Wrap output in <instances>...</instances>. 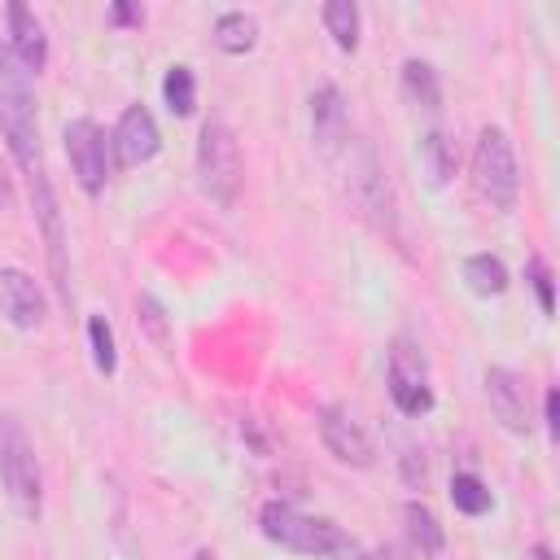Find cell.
Wrapping results in <instances>:
<instances>
[{
	"label": "cell",
	"instance_id": "cell-26",
	"mask_svg": "<svg viewBox=\"0 0 560 560\" xmlns=\"http://www.w3.org/2000/svg\"><path fill=\"white\" fill-rule=\"evenodd\" d=\"M529 280H534V289H538V306L551 315L556 311V293H551V271H547V262L542 258H529Z\"/></svg>",
	"mask_w": 560,
	"mask_h": 560
},
{
	"label": "cell",
	"instance_id": "cell-17",
	"mask_svg": "<svg viewBox=\"0 0 560 560\" xmlns=\"http://www.w3.org/2000/svg\"><path fill=\"white\" fill-rule=\"evenodd\" d=\"M214 44H219L223 52H232V57L249 52V48L258 44V18L245 13V9H228V13H219V18H214Z\"/></svg>",
	"mask_w": 560,
	"mask_h": 560
},
{
	"label": "cell",
	"instance_id": "cell-14",
	"mask_svg": "<svg viewBox=\"0 0 560 560\" xmlns=\"http://www.w3.org/2000/svg\"><path fill=\"white\" fill-rule=\"evenodd\" d=\"M0 311L13 328H39L44 319V289L22 267H0Z\"/></svg>",
	"mask_w": 560,
	"mask_h": 560
},
{
	"label": "cell",
	"instance_id": "cell-21",
	"mask_svg": "<svg viewBox=\"0 0 560 560\" xmlns=\"http://www.w3.org/2000/svg\"><path fill=\"white\" fill-rule=\"evenodd\" d=\"M324 26H328V35L341 52L359 48V9H354V0H328L324 4Z\"/></svg>",
	"mask_w": 560,
	"mask_h": 560
},
{
	"label": "cell",
	"instance_id": "cell-10",
	"mask_svg": "<svg viewBox=\"0 0 560 560\" xmlns=\"http://www.w3.org/2000/svg\"><path fill=\"white\" fill-rule=\"evenodd\" d=\"M315 424H319V438H324V446L337 464H350V468H372L376 464V446H372L368 429L346 407H319Z\"/></svg>",
	"mask_w": 560,
	"mask_h": 560
},
{
	"label": "cell",
	"instance_id": "cell-12",
	"mask_svg": "<svg viewBox=\"0 0 560 560\" xmlns=\"http://www.w3.org/2000/svg\"><path fill=\"white\" fill-rule=\"evenodd\" d=\"M486 398H490L494 420L508 433H529V424H534V416H529V389H525V381L512 368H490L486 372Z\"/></svg>",
	"mask_w": 560,
	"mask_h": 560
},
{
	"label": "cell",
	"instance_id": "cell-11",
	"mask_svg": "<svg viewBox=\"0 0 560 560\" xmlns=\"http://www.w3.org/2000/svg\"><path fill=\"white\" fill-rule=\"evenodd\" d=\"M311 140L324 158H332L350 144V114H346V101L332 83H319L311 92Z\"/></svg>",
	"mask_w": 560,
	"mask_h": 560
},
{
	"label": "cell",
	"instance_id": "cell-23",
	"mask_svg": "<svg viewBox=\"0 0 560 560\" xmlns=\"http://www.w3.org/2000/svg\"><path fill=\"white\" fill-rule=\"evenodd\" d=\"M451 503L464 516H481V512H490V490H486V481L477 472H455L451 477Z\"/></svg>",
	"mask_w": 560,
	"mask_h": 560
},
{
	"label": "cell",
	"instance_id": "cell-30",
	"mask_svg": "<svg viewBox=\"0 0 560 560\" xmlns=\"http://www.w3.org/2000/svg\"><path fill=\"white\" fill-rule=\"evenodd\" d=\"M363 560H407V556H402L398 547H376V551H368Z\"/></svg>",
	"mask_w": 560,
	"mask_h": 560
},
{
	"label": "cell",
	"instance_id": "cell-6",
	"mask_svg": "<svg viewBox=\"0 0 560 560\" xmlns=\"http://www.w3.org/2000/svg\"><path fill=\"white\" fill-rule=\"evenodd\" d=\"M350 197L376 228L394 232V197L385 184V166L368 140H350Z\"/></svg>",
	"mask_w": 560,
	"mask_h": 560
},
{
	"label": "cell",
	"instance_id": "cell-19",
	"mask_svg": "<svg viewBox=\"0 0 560 560\" xmlns=\"http://www.w3.org/2000/svg\"><path fill=\"white\" fill-rule=\"evenodd\" d=\"M464 280L477 298H499L508 289V267L494 254H472V258H464Z\"/></svg>",
	"mask_w": 560,
	"mask_h": 560
},
{
	"label": "cell",
	"instance_id": "cell-18",
	"mask_svg": "<svg viewBox=\"0 0 560 560\" xmlns=\"http://www.w3.org/2000/svg\"><path fill=\"white\" fill-rule=\"evenodd\" d=\"M402 92H407V101L420 105V109H438V105H442L438 70H433L429 61H420V57L402 61Z\"/></svg>",
	"mask_w": 560,
	"mask_h": 560
},
{
	"label": "cell",
	"instance_id": "cell-27",
	"mask_svg": "<svg viewBox=\"0 0 560 560\" xmlns=\"http://www.w3.org/2000/svg\"><path fill=\"white\" fill-rule=\"evenodd\" d=\"M542 411H547V429H551V438H560V394H556V389H547Z\"/></svg>",
	"mask_w": 560,
	"mask_h": 560
},
{
	"label": "cell",
	"instance_id": "cell-15",
	"mask_svg": "<svg viewBox=\"0 0 560 560\" xmlns=\"http://www.w3.org/2000/svg\"><path fill=\"white\" fill-rule=\"evenodd\" d=\"M4 18H9V35H4L9 52L18 57V66H22L26 74H39V70L48 66V35H44L39 18H35L26 4H9Z\"/></svg>",
	"mask_w": 560,
	"mask_h": 560
},
{
	"label": "cell",
	"instance_id": "cell-9",
	"mask_svg": "<svg viewBox=\"0 0 560 560\" xmlns=\"http://www.w3.org/2000/svg\"><path fill=\"white\" fill-rule=\"evenodd\" d=\"M31 197H35V219L44 232V254H48V271L52 284L61 293V302H70V267H66V228H61V210H57V192L48 184L44 171L31 175Z\"/></svg>",
	"mask_w": 560,
	"mask_h": 560
},
{
	"label": "cell",
	"instance_id": "cell-24",
	"mask_svg": "<svg viewBox=\"0 0 560 560\" xmlns=\"http://www.w3.org/2000/svg\"><path fill=\"white\" fill-rule=\"evenodd\" d=\"M88 341H92V363H96V372H114L118 368V354H114V332H109V324H105V315H92L88 319Z\"/></svg>",
	"mask_w": 560,
	"mask_h": 560
},
{
	"label": "cell",
	"instance_id": "cell-3",
	"mask_svg": "<svg viewBox=\"0 0 560 560\" xmlns=\"http://www.w3.org/2000/svg\"><path fill=\"white\" fill-rule=\"evenodd\" d=\"M197 179L201 192L214 206H232L241 192V144L232 136V127L223 118H206L201 122V140H197Z\"/></svg>",
	"mask_w": 560,
	"mask_h": 560
},
{
	"label": "cell",
	"instance_id": "cell-20",
	"mask_svg": "<svg viewBox=\"0 0 560 560\" xmlns=\"http://www.w3.org/2000/svg\"><path fill=\"white\" fill-rule=\"evenodd\" d=\"M402 521H407V538H411V547H416L420 556H438V551H442L446 534H442L438 516H433L424 503H407V508H402Z\"/></svg>",
	"mask_w": 560,
	"mask_h": 560
},
{
	"label": "cell",
	"instance_id": "cell-1",
	"mask_svg": "<svg viewBox=\"0 0 560 560\" xmlns=\"http://www.w3.org/2000/svg\"><path fill=\"white\" fill-rule=\"evenodd\" d=\"M0 131L13 158L22 162L26 175L39 171V118H35V92L31 74L18 66L9 44L0 39Z\"/></svg>",
	"mask_w": 560,
	"mask_h": 560
},
{
	"label": "cell",
	"instance_id": "cell-4",
	"mask_svg": "<svg viewBox=\"0 0 560 560\" xmlns=\"http://www.w3.org/2000/svg\"><path fill=\"white\" fill-rule=\"evenodd\" d=\"M258 525H262V534L271 542L289 547V551H302V556H332V551H346L350 547V538L332 521L306 516L293 503H267L258 512Z\"/></svg>",
	"mask_w": 560,
	"mask_h": 560
},
{
	"label": "cell",
	"instance_id": "cell-7",
	"mask_svg": "<svg viewBox=\"0 0 560 560\" xmlns=\"http://www.w3.org/2000/svg\"><path fill=\"white\" fill-rule=\"evenodd\" d=\"M385 385H389V398L402 416H424L433 407V389H429V368H424V354L411 337H398L394 350H389V372H385Z\"/></svg>",
	"mask_w": 560,
	"mask_h": 560
},
{
	"label": "cell",
	"instance_id": "cell-2",
	"mask_svg": "<svg viewBox=\"0 0 560 560\" xmlns=\"http://www.w3.org/2000/svg\"><path fill=\"white\" fill-rule=\"evenodd\" d=\"M0 486L22 521L39 516V499H44L39 459H35V446L18 416H0Z\"/></svg>",
	"mask_w": 560,
	"mask_h": 560
},
{
	"label": "cell",
	"instance_id": "cell-25",
	"mask_svg": "<svg viewBox=\"0 0 560 560\" xmlns=\"http://www.w3.org/2000/svg\"><path fill=\"white\" fill-rule=\"evenodd\" d=\"M136 315H140V328L149 332V341L166 346V311L158 306L153 293H140V298H136Z\"/></svg>",
	"mask_w": 560,
	"mask_h": 560
},
{
	"label": "cell",
	"instance_id": "cell-29",
	"mask_svg": "<svg viewBox=\"0 0 560 560\" xmlns=\"http://www.w3.org/2000/svg\"><path fill=\"white\" fill-rule=\"evenodd\" d=\"M0 210H13V179L4 166H0Z\"/></svg>",
	"mask_w": 560,
	"mask_h": 560
},
{
	"label": "cell",
	"instance_id": "cell-8",
	"mask_svg": "<svg viewBox=\"0 0 560 560\" xmlns=\"http://www.w3.org/2000/svg\"><path fill=\"white\" fill-rule=\"evenodd\" d=\"M61 140H66V158H70V171H74L79 188L88 197H96L109 179V140H105V131L92 118H74V122H66Z\"/></svg>",
	"mask_w": 560,
	"mask_h": 560
},
{
	"label": "cell",
	"instance_id": "cell-28",
	"mask_svg": "<svg viewBox=\"0 0 560 560\" xmlns=\"http://www.w3.org/2000/svg\"><path fill=\"white\" fill-rule=\"evenodd\" d=\"M109 18H114L118 26H136V22H144V13H140L136 4H114V9H109Z\"/></svg>",
	"mask_w": 560,
	"mask_h": 560
},
{
	"label": "cell",
	"instance_id": "cell-31",
	"mask_svg": "<svg viewBox=\"0 0 560 560\" xmlns=\"http://www.w3.org/2000/svg\"><path fill=\"white\" fill-rule=\"evenodd\" d=\"M529 560H551V551H547V547H534V551H529Z\"/></svg>",
	"mask_w": 560,
	"mask_h": 560
},
{
	"label": "cell",
	"instance_id": "cell-16",
	"mask_svg": "<svg viewBox=\"0 0 560 560\" xmlns=\"http://www.w3.org/2000/svg\"><path fill=\"white\" fill-rule=\"evenodd\" d=\"M420 166H424V175H429L433 188H442V184L455 175L459 149H455V140H451L442 127H429V131L420 136Z\"/></svg>",
	"mask_w": 560,
	"mask_h": 560
},
{
	"label": "cell",
	"instance_id": "cell-32",
	"mask_svg": "<svg viewBox=\"0 0 560 560\" xmlns=\"http://www.w3.org/2000/svg\"><path fill=\"white\" fill-rule=\"evenodd\" d=\"M192 560H214V556H210V551H197V556H192Z\"/></svg>",
	"mask_w": 560,
	"mask_h": 560
},
{
	"label": "cell",
	"instance_id": "cell-13",
	"mask_svg": "<svg viewBox=\"0 0 560 560\" xmlns=\"http://www.w3.org/2000/svg\"><path fill=\"white\" fill-rule=\"evenodd\" d=\"M109 144H114L122 166H140L162 149V131H158V122H153V114L144 105H127L118 127H114V136H109Z\"/></svg>",
	"mask_w": 560,
	"mask_h": 560
},
{
	"label": "cell",
	"instance_id": "cell-22",
	"mask_svg": "<svg viewBox=\"0 0 560 560\" xmlns=\"http://www.w3.org/2000/svg\"><path fill=\"white\" fill-rule=\"evenodd\" d=\"M162 96L171 105V114L188 118L197 109V79H192V66H171L166 79H162Z\"/></svg>",
	"mask_w": 560,
	"mask_h": 560
},
{
	"label": "cell",
	"instance_id": "cell-5",
	"mask_svg": "<svg viewBox=\"0 0 560 560\" xmlns=\"http://www.w3.org/2000/svg\"><path fill=\"white\" fill-rule=\"evenodd\" d=\"M472 188L494 210H512L516 206L521 171H516L512 140L499 127H481V136H477V149H472Z\"/></svg>",
	"mask_w": 560,
	"mask_h": 560
}]
</instances>
